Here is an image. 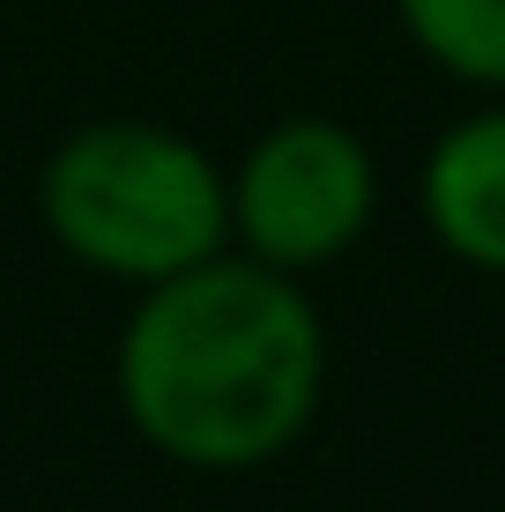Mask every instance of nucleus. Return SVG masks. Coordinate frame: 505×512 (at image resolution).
Returning <instances> with one entry per match:
<instances>
[{
	"mask_svg": "<svg viewBox=\"0 0 505 512\" xmlns=\"http://www.w3.org/2000/svg\"><path fill=\"white\" fill-rule=\"evenodd\" d=\"M127 431L186 475H253L312 431L327 394V327L305 275L223 253L142 282L112 349Z\"/></svg>",
	"mask_w": 505,
	"mask_h": 512,
	"instance_id": "f257e3e1",
	"label": "nucleus"
},
{
	"mask_svg": "<svg viewBox=\"0 0 505 512\" xmlns=\"http://www.w3.org/2000/svg\"><path fill=\"white\" fill-rule=\"evenodd\" d=\"M38 216L75 268L142 290L231 245V186L194 134L90 119L45 156Z\"/></svg>",
	"mask_w": 505,
	"mask_h": 512,
	"instance_id": "f03ea898",
	"label": "nucleus"
},
{
	"mask_svg": "<svg viewBox=\"0 0 505 512\" xmlns=\"http://www.w3.org/2000/svg\"><path fill=\"white\" fill-rule=\"evenodd\" d=\"M223 186H231V245L283 275L335 268L379 216V164L364 134L320 112L253 134Z\"/></svg>",
	"mask_w": 505,
	"mask_h": 512,
	"instance_id": "7ed1b4c3",
	"label": "nucleus"
},
{
	"mask_svg": "<svg viewBox=\"0 0 505 512\" xmlns=\"http://www.w3.org/2000/svg\"><path fill=\"white\" fill-rule=\"evenodd\" d=\"M416 208L461 268L505 275V104H483L431 141Z\"/></svg>",
	"mask_w": 505,
	"mask_h": 512,
	"instance_id": "20e7f679",
	"label": "nucleus"
},
{
	"mask_svg": "<svg viewBox=\"0 0 505 512\" xmlns=\"http://www.w3.org/2000/svg\"><path fill=\"white\" fill-rule=\"evenodd\" d=\"M409 45L476 90H505V0H394Z\"/></svg>",
	"mask_w": 505,
	"mask_h": 512,
	"instance_id": "39448f33",
	"label": "nucleus"
}]
</instances>
